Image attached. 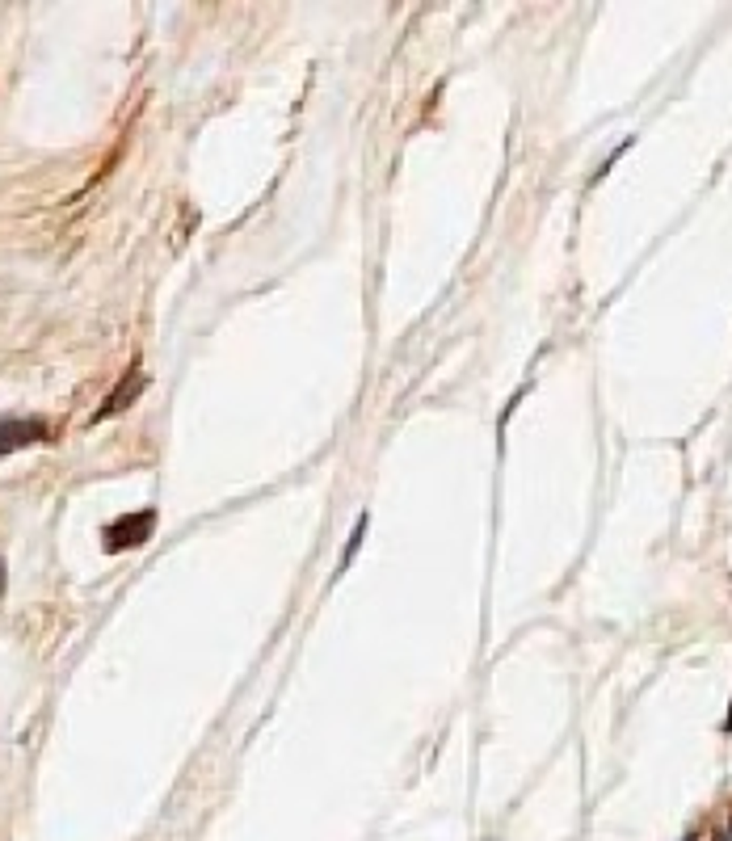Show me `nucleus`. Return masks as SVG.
Segmentation results:
<instances>
[{
	"label": "nucleus",
	"instance_id": "f257e3e1",
	"mask_svg": "<svg viewBox=\"0 0 732 841\" xmlns=\"http://www.w3.org/2000/svg\"><path fill=\"white\" fill-rule=\"evenodd\" d=\"M152 526H156V514H131V517H119L110 531H105V547L110 551H127V547H139V543H148V534H152Z\"/></svg>",
	"mask_w": 732,
	"mask_h": 841
},
{
	"label": "nucleus",
	"instance_id": "f03ea898",
	"mask_svg": "<svg viewBox=\"0 0 732 841\" xmlns=\"http://www.w3.org/2000/svg\"><path fill=\"white\" fill-rule=\"evenodd\" d=\"M43 438H46L43 421H0V458L30 442H43Z\"/></svg>",
	"mask_w": 732,
	"mask_h": 841
},
{
	"label": "nucleus",
	"instance_id": "7ed1b4c3",
	"mask_svg": "<svg viewBox=\"0 0 732 841\" xmlns=\"http://www.w3.org/2000/svg\"><path fill=\"white\" fill-rule=\"evenodd\" d=\"M0 598H4V560H0Z\"/></svg>",
	"mask_w": 732,
	"mask_h": 841
},
{
	"label": "nucleus",
	"instance_id": "20e7f679",
	"mask_svg": "<svg viewBox=\"0 0 732 841\" xmlns=\"http://www.w3.org/2000/svg\"><path fill=\"white\" fill-rule=\"evenodd\" d=\"M716 841H732V825H728V829H724V833H720V837H716Z\"/></svg>",
	"mask_w": 732,
	"mask_h": 841
},
{
	"label": "nucleus",
	"instance_id": "39448f33",
	"mask_svg": "<svg viewBox=\"0 0 732 841\" xmlns=\"http://www.w3.org/2000/svg\"><path fill=\"white\" fill-rule=\"evenodd\" d=\"M687 841H695V837H687Z\"/></svg>",
	"mask_w": 732,
	"mask_h": 841
}]
</instances>
